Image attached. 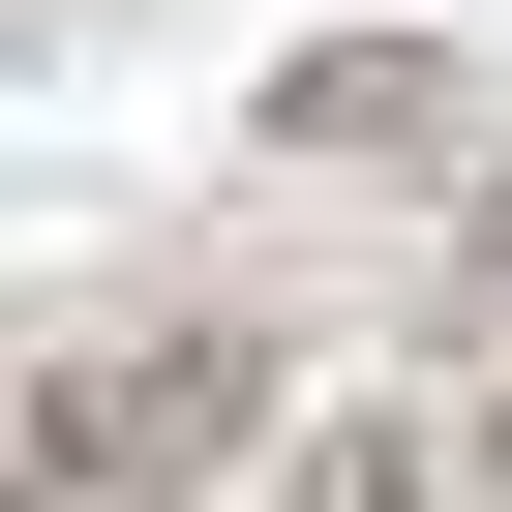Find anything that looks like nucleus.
I'll return each mask as SVG.
<instances>
[{
    "label": "nucleus",
    "instance_id": "nucleus-1",
    "mask_svg": "<svg viewBox=\"0 0 512 512\" xmlns=\"http://www.w3.org/2000/svg\"><path fill=\"white\" fill-rule=\"evenodd\" d=\"M272 422V332H121V362H31L0 392V512H151L181 452Z\"/></svg>",
    "mask_w": 512,
    "mask_h": 512
},
{
    "label": "nucleus",
    "instance_id": "nucleus-2",
    "mask_svg": "<svg viewBox=\"0 0 512 512\" xmlns=\"http://www.w3.org/2000/svg\"><path fill=\"white\" fill-rule=\"evenodd\" d=\"M452 272H482V302H512V151H482V211H452Z\"/></svg>",
    "mask_w": 512,
    "mask_h": 512
}]
</instances>
